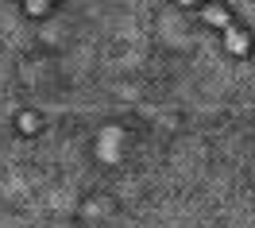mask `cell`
<instances>
[{"mask_svg":"<svg viewBox=\"0 0 255 228\" xmlns=\"http://www.w3.org/2000/svg\"><path fill=\"white\" fill-rule=\"evenodd\" d=\"M228 50H244V39H240V35H228Z\"/></svg>","mask_w":255,"mask_h":228,"instance_id":"1","label":"cell"},{"mask_svg":"<svg viewBox=\"0 0 255 228\" xmlns=\"http://www.w3.org/2000/svg\"><path fill=\"white\" fill-rule=\"evenodd\" d=\"M27 8H31V12H43L47 4H43V0H27Z\"/></svg>","mask_w":255,"mask_h":228,"instance_id":"2","label":"cell"}]
</instances>
